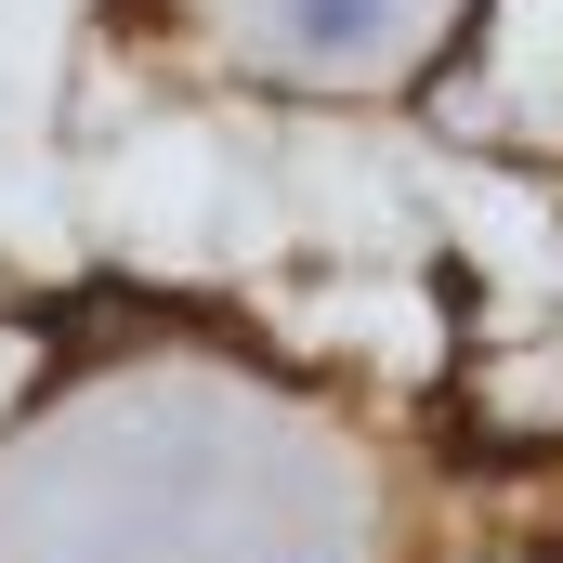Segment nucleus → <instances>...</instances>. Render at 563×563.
Listing matches in <instances>:
<instances>
[{"instance_id": "nucleus-1", "label": "nucleus", "mask_w": 563, "mask_h": 563, "mask_svg": "<svg viewBox=\"0 0 563 563\" xmlns=\"http://www.w3.org/2000/svg\"><path fill=\"white\" fill-rule=\"evenodd\" d=\"M407 40H420V0H263V53L314 79H380Z\"/></svg>"}, {"instance_id": "nucleus-2", "label": "nucleus", "mask_w": 563, "mask_h": 563, "mask_svg": "<svg viewBox=\"0 0 563 563\" xmlns=\"http://www.w3.org/2000/svg\"><path fill=\"white\" fill-rule=\"evenodd\" d=\"M236 563H328V551H301V538H288V551H236Z\"/></svg>"}]
</instances>
